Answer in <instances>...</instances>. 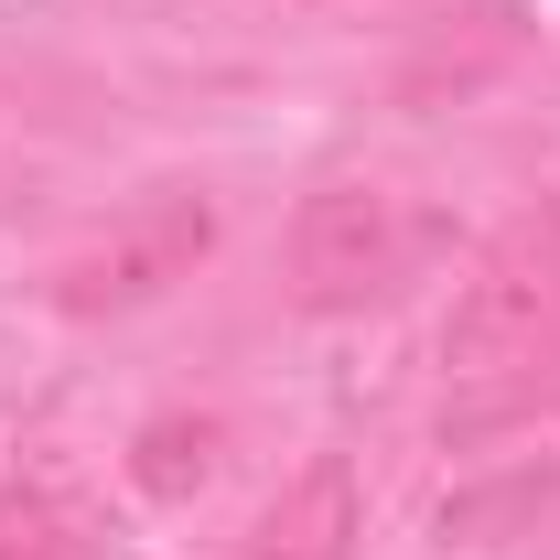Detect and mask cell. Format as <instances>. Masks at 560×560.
<instances>
[{
  "label": "cell",
  "instance_id": "cell-2",
  "mask_svg": "<svg viewBox=\"0 0 560 560\" xmlns=\"http://www.w3.org/2000/svg\"><path fill=\"white\" fill-rule=\"evenodd\" d=\"M410 270V215L388 184H324L291 215V291L313 313H355Z\"/></svg>",
  "mask_w": 560,
  "mask_h": 560
},
{
  "label": "cell",
  "instance_id": "cell-1",
  "mask_svg": "<svg viewBox=\"0 0 560 560\" xmlns=\"http://www.w3.org/2000/svg\"><path fill=\"white\" fill-rule=\"evenodd\" d=\"M442 431H517V420L560 410V206H517L486 237L475 280L453 291L442 324Z\"/></svg>",
  "mask_w": 560,
  "mask_h": 560
},
{
  "label": "cell",
  "instance_id": "cell-6",
  "mask_svg": "<svg viewBox=\"0 0 560 560\" xmlns=\"http://www.w3.org/2000/svg\"><path fill=\"white\" fill-rule=\"evenodd\" d=\"M206 420H195V431H184V420H151V431H140V486L151 495H184V486H206Z\"/></svg>",
  "mask_w": 560,
  "mask_h": 560
},
{
  "label": "cell",
  "instance_id": "cell-4",
  "mask_svg": "<svg viewBox=\"0 0 560 560\" xmlns=\"http://www.w3.org/2000/svg\"><path fill=\"white\" fill-rule=\"evenodd\" d=\"M355 528H366L355 464H346V453H324V464H302V475L237 528V550H215V560H346Z\"/></svg>",
  "mask_w": 560,
  "mask_h": 560
},
{
  "label": "cell",
  "instance_id": "cell-3",
  "mask_svg": "<svg viewBox=\"0 0 560 560\" xmlns=\"http://www.w3.org/2000/svg\"><path fill=\"white\" fill-rule=\"evenodd\" d=\"M215 215L206 195H140L97 248H75L66 270H55V302L66 313H130V302H151V291H173V280L206 259Z\"/></svg>",
  "mask_w": 560,
  "mask_h": 560
},
{
  "label": "cell",
  "instance_id": "cell-5",
  "mask_svg": "<svg viewBox=\"0 0 560 560\" xmlns=\"http://www.w3.org/2000/svg\"><path fill=\"white\" fill-rule=\"evenodd\" d=\"M0 560H75V517L44 486H0Z\"/></svg>",
  "mask_w": 560,
  "mask_h": 560
}]
</instances>
